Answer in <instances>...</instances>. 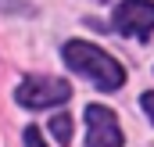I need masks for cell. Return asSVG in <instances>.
I'll return each instance as SVG.
<instances>
[{"label":"cell","mask_w":154,"mask_h":147,"mask_svg":"<svg viewBox=\"0 0 154 147\" xmlns=\"http://www.w3.org/2000/svg\"><path fill=\"white\" fill-rule=\"evenodd\" d=\"M72 97V86L65 79H25L18 90H14V101L22 108L36 111V108H54V104H65Z\"/></svg>","instance_id":"2"},{"label":"cell","mask_w":154,"mask_h":147,"mask_svg":"<svg viewBox=\"0 0 154 147\" xmlns=\"http://www.w3.org/2000/svg\"><path fill=\"white\" fill-rule=\"evenodd\" d=\"M86 126H90L86 147H122V129H118V118L111 108L90 104L86 108Z\"/></svg>","instance_id":"4"},{"label":"cell","mask_w":154,"mask_h":147,"mask_svg":"<svg viewBox=\"0 0 154 147\" xmlns=\"http://www.w3.org/2000/svg\"><path fill=\"white\" fill-rule=\"evenodd\" d=\"M50 133L57 136V144L68 147V140H72V115H65V111L54 115V118H50Z\"/></svg>","instance_id":"5"},{"label":"cell","mask_w":154,"mask_h":147,"mask_svg":"<svg viewBox=\"0 0 154 147\" xmlns=\"http://www.w3.org/2000/svg\"><path fill=\"white\" fill-rule=\"evenodd\" d=\"M25 147H47V144H43V136H39V129H36V126H29V129H25Z\"/></svg>","instance_id":"6"},{"label":"cell","mask_w":154,"mask_h":147,"mask_svg":"<svg viewBox=\"0 0 154 147\" xmlns=\"http://www.w3.org/2000/svg\"><path fill=\"white\" fill-rule=\"evenodd\" d=\"M115 29L122 36L147 39L154 33V4L151 0H125L115 7Z\"/></svg>","instance_id":"3"},{"label":"cell","mask_w":154,"mask_h":147,"mask_svg":"<svg viewBox=\"0 0 154 147\" xmlns=\"http://www.w3.org/2000/svg\"><path fill=\"white\" fill-rule=\"evenodd\" d=\"M65 61H68V68H75L79 75H86V79L97 83L100 90H118V86L125 83V68L118 65L111 54L97 50V47L86 43V39H68V43H65Z\"/></svg>","instance_id":"1"},{"label":"cell","mask_w":154,"mask_h":147,"mask_svg":"<svg viewBox=\"0 0 154 147\" xmlns=\"http://www.w3.org/2000/svg\"><path fill=\"white\" fill-rule=\"evenodd\" d=\"M140 104H143V111L151 115V122H154V90H147V93L140 97Z\"/></svg>","instance_id":"7"}]
</instances>
